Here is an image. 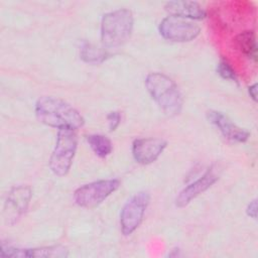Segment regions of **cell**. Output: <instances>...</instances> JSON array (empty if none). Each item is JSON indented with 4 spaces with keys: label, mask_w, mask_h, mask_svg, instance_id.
Returning <instances> with one entry per match:
<instances>
[{
    "label": "cell",
    "mask_w": 258,
    "mask_h": 258,
    "mask_svg": "<svg viewBox=\"0 0 258 258\" xmlns=\"http://www.w3.org/2000/svg\"><path fill=\"white\" fill-rule=\"evenodd\" d=\"M35 116L38 121L48 127L58 129L78 130L85 124L81 113L62 99L43 96L34 106Z\"/></svg>",
    "instance_id": "obj_1"
},
{
    "label": "cell",
    "mask_w": 258,
    "mask_h": 258,
    "mask_svg": "<svg viewBox=\"0 0 258 258\" xmlns=\"http://www.w3.org/2000/svg\"><path fill=\"white\" fill-rule=\"evenodd\" d=\"M144 84L152 100L166 116L173 117L181 112L183 98L171 78L165 74L154 72L146 76Z\"/></svg>",
    "instance_id": "obj_2"
},
{
    "label": "cell",
    "mask_w": 258,
    "mask_h": 258,
    "mask_svg": "<svg viewBox=\"0 0 258 258\" xmlns=\"http://www.w3.org/2000/svg\"><path fill=\"white\" fill-rule=\"evenodd\" d=\"M134 16L131 10L120 8L105 13L101 19V41L106 49H116L131 37Z\"/></svg>",
    "instance_id": "obj_3"
},
{
    "label": "cell",
    "mask_w": 258,
    "mask_h": 258,
    "mask_svg": "<svg viewBox=\"0 0 258 258\" xmlns=\"http://www.w3.org/2000/svg\"><path fill=\"white\" fill-rule=\"evenodd\" d=\"M78 148V136L76 130L58 129L56 141L48 160L51 172L57 176L69 173Z\"/></svg>",
    "instance_id": "obj_4"
},
{
    "label": "cell",
    "mask_w": 258,
    "mask_h": 258,
    "mask_svg": "<svg viewBox=\"0 0 258 258\" xmlns=\"http://www.w3.org/2000/svg\"><path fill=\"white\" fill-rule=\"evenodd\" d=\"M120 185L121 181L117 178L95 180L79 186L74 191V201L81 208L93 209L101 205Z\"/></svg>",
    "instance_id": "obj_5"
},
{
    "label": "cell",
    "mask_w": 258,
    "mask_h": 258,
    "mask_svg": "<svg viewBox=\"0 0 258 258\" xmlns=\"http://www.w3.org/2000/svg\"><path fill=\"white\" fill-rule=\"evenodd\" d=\"M150 199L147 191H138L124 204L120 212V229L124 236L131 235L140 226Z\"/></svg>",
    "instance_id": "obj_6"
},
{
    "label": "cell",
    "mask_w": 258,
    "mask_h": 258,
    "mask_svg": "<svg viewBox=\"0 0 258 258\" xmlns=\"http://www.w3.org/2000/svg\"><path fill=\"white\" fill-rule=\"evenodd\" d=\"M201 26L192 20L168 15L159 25L158 32L166 40L173 42H189L195 40L201 33Z\"/></svg>",
    "instance_id": "obj_7"
},
{
    "label": "cell",
    "mask_w": 258,
    "mask_h": 258,
    "mask_svg": "<svg viewBox=\"0 0 258 258\" xmlns=\"http://www.w3.org/2000/svg\"><path fill=\"white\" fill-rule=\"evenodd\" d=\"M32 198L30 186L20 184L7 192L3 208V220L7 226H13L26 213Z\"/></svg>",
    "instance_id": "obj_8"
},
{
    "label": "cell",
    "mask_w": 258,
    "mask_h": 258,
    "mask_svg": "<svg viewBox=\"0 0 258 258\" xmlns=\"http://www.w3.org/2000/svg\"><path fill=\"white\" fill-rule=\"evenodd\" d=\"M222 174V168L219 164L214 163L208 167L202 176L184 186L175 198V206L177 208L186 207L192 200L201 194L209 189L216 183Z\"/></svg>",
    "instance_id": "obj_9"
},
{
    "label": "cell",
    "mask_w": 258,
    "mask_h": 258,
    "mask_svg": "<svg viewBox=\"0 0 258 258\" xmlns=\"http://www.w3.org/2000/svg\"><path fill=\"white\" fill-rule=\"evenodd\" d=\"M167 141L159 137L137 138L132 142V155L134 160L142 165L154 162L164 151Z\"/></svg>",
    "instance_id": "obj_10"
},
{
    "label": "cell",
    "mask_w": 258,
    "mask_h": 258,
    "mask_svg": "<svg viewBox=\"0 0 258 258\" xmlns=\"http://www.w3.org/2000/svg\"><path fill=\"white\" fill-rule=\"evenodd\" d=\"M69 256V251L60 245L44 246L37 248H15L1 245V258H64Z\"/></svg>",
    "instance_id": "obj_11"
},
{
    "label": "cell",
    "mask_w": 258,
    "mask_h": 258,
    "mask_svg": "<svg viewBox=\"0 0 258 258\" xmlns=\"http://www.w3.org/2000/svg\"><path fill=\"white\" fill-rule=\"evenodd\" d=\"M208 121L216 126L222 135L236 143H245L249 137L250 132L244 128H241L234 123L226 114L217 110H210L207 112Z\"/></svg>",
    "instance_id": "obj_12"
},
{
    "label": "cell",
    "mask_w": 258,
    "mask_h": 258,
    "mask_svg": "<svg viewBox=\"0 0 258 258\" xmlns=\"http://www.w3.org/2000/svg\"><path fill=\"white\" fill-rule=\"evenodd\" d=\"M165 11L175 17H180L188 20H203L207 17L205 8L196 1L174 0L168 1L164 5Z\"/></svg>",
    "instance_id": "obj_13"
},
{
    "label": "cell",
    "mask_w": 258,
    "mask_h": 258,
    "mask_svg": "<svg viewBox=\"0 0 258 258\" xmlns=\"http://www.w3.org/2000/svg\"><path fill=\"white\" fill-rule=\"evenodd\" d=\"M235 42L240 51L249 59L254 62L257 61L258 58V45H257V37L254 30L248 29L241 31L235 36Z\"/></svg>",
    "instance_id": "obj_14"
},
{
    "label": "cell",
    "mask_w": 258,
    "mask_h": 258,
    "mask_svg": "<svg viewBox=\"0 0 258 258\" xmlns=\"http://www.w3.org/2000/svg\"><path fill=\"white\" fill-rule=\"evenodd\" d=\"M112 56V53L105 47H99L91 42H83L80 48V57L83 61L92 64H99Z\"/></svg>",
    "instance_id": "obj_15"
},
{
    "label": "cell",
    "mask_w": 258,
    "mask_h": 258,
    "mask_svg": "<svg viewBox=\"0 0 258 258\" xmlns=\"http://www.w3.org/2000/svg\"><path fill=\"white\" fill-rule=\"evenodd\" d=\"M86 140L94 153L100 158L107 157L113 150V144L111 140L105 135L90 134L86 136Z\"/></svg>",
    "instance_id": "obj_16"
},
{
    "label": "cell",
    "mask_w": 258,
    "mask_h": 258,
    "mask_svg": "<svg viewBox=\"0 0 258 258\" xmlns=\"http://www.w3.org/2000/svg\"><path fill=\"white\" fill-rule=\"evenodd\" d=\"M217 74L224 80L227 81H231L234 82L236 84H238V77L237 74L235 72V70L233 69V67L231 66V63L225 59V58H221L217 64Z\"/></svg>",
    "instance_id": "obj_17"
},
{
    "label": "cell",
    "mask_w": 258,
    "mask_h": 258,
    "mask_svg": "<svg viewBox=\"0 0 258 258\" xmlns=\"http://www.w3.org/2000/svg\"><path fill=\"white\" fill-rule=\"evenodd\" d=\"M106 118L109 125V131H115L121 123V113L118 111H111L107 114Z\"/></svg>",
    "instance_id": "obj_18"
},
{
    "label": "cell",
    "mask_w": 258,
    "mask_h": 258,
    "mask_svg": "<svg viewBox=\"0 0 258 258\" xmlns=\"http://www.w3.org/2000/svg\"><path fill=\"white\" fill-rule=\"evenodd\" d=\"M246 214L248 217L256 220L257 219V200L254 199L253 201H251L247 208H246Z\"/></svg>",
    "instance_id": "obj_19"
},
{
    "label": "cell",
    "mask_w": 258,
    "mask_h": 258,
    "mask_svg": "<svg viewBox=\"0 0 258 258\" xmlns=\"http://www.w3.org/2000/svg\"><path fill=\"white\" fill-rule=\"evenodd\" d=\"M257 92H258L257 83H254L253 85H251V86L248 87V94H249L250 98H251L255 103L257 102Z\"/></svg>",
    "instance_id": "obj_20"
}]
</instances>
